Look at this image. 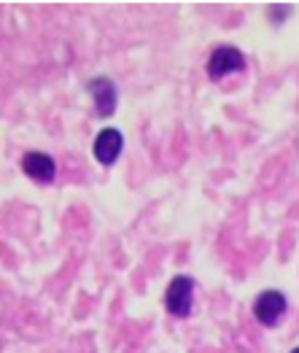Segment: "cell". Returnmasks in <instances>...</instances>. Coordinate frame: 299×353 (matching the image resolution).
Instances as JSON below:
<instances>
[{
  "mask_svg": "<svg viewBox=\"0 0 299 353\" xmlns=\"http://www.w3.org/2000/svg\"><path fill=\"white\" fill-rule=\"evenodd\" d=\"M92 151H94V159H97L100 165L111 168V165L119 162L121 151H124V135H121L116 127H105V130L97 132Z\"/></svg>",
  "mask_w": 299,
  "mask_h": 353,
  "instance_id": "4",
  "label": "cell"
},
{
  "mask_svg": "<svg viewBox=\"0 0 299 353\" xmlns=\"http://www.w3.org/2000/svg\"><path fill=\"white\" fill-rule=\"evenodd\" d=\"M286 310H289L286 296H283V292H275V289L262 292V294L256 296V302H254V316H256V321L262 326H269V329L283 321Z\"/></svg>",
  "mask_w": 299,
  "mask_h": 353,
  "instance_id": "3",
  "label": "cell"
},
{
  "mask_svg": "<svg viewBox=\"0 0 299 353\" xmlns=\"http://www.w3.org/2000/svg\"><path fill=\"white\" fill-rule=\"evenodd\" d=\"M22 170L35 183H52L57 178V162L46 151H28L22 157Z\"/></svg>",
  "mask_w": 299,
  "mask_h": 353,
  "instance_id": "6",
  "label": "cell"
},
{
  "mask_svg": "<svg viewBox=\"0 0 299 353\" xmlns=\"http://www.w3.org/2000/svg\"><path fill=\"white\" fill-rule=\"evenodd\" d=\"M243 68H245V57L235 46H216L210 52L208 65H205V70H208V76L213 81H221L229 73H240Z\"/></svg>",
  "mask_w": 299,
  "mask_h": 353,
  "instance_id": "2",
  "label": "cell"
},
{
  "mask_svg": "<svg viewBox=\"0 0 299 353\" xmlns=\"http://www.w3.org/2000/svg\"><path fill=\"white\" fill-rule=\"evenodd\" d=\"M192 302H194V281L189 275H176L167 283V292H165L167 313L176 316V319H186L192 313Z\"/></svg>",
  "mask_w": 299,
  "mask_h": 353,
  "instance_id": "1",
  "label": "cell"
},
{
  "mask_svg": "<svg viewBox=\"0 0 299 353\" xmlns=\"http://www.w3.org/2000/svg\"><path fill=\"white\" fill-rule=\"evenodd\" d=\"M291 353H299V348H294V351H291Z\"/></svg>",
  "mask_w": 299,
  "mask_h": 353,
  "instance_id": "7",
  "label": "cell"
},
{
  "mask_svg": "<svg viewBox=\"0 0 299 353\" xmlns=\"http://www.w3.org/2000/svg\"><path fill=\"white\" fill-rule=\"evenodd\" d=\"M87 89H90L92 100H94V111H97V117L108 119L116 114L119 92H116V84H114L108 76H94Z\"/></svg>",
  "mask_w": 299,
  "mask_h": 353,
  "instance_id": "5",
  "label": "cell"
}]
</instances>
